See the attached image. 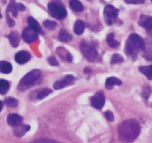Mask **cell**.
<instances>
[{
	"instance_id": "cell-17",
	"label": "cell",
	"mask_w": 152,
	"mask_h": 143,
	"mask_svg": "<svg viewBox=\"0 0 152 143\" xmlns=\"http://www.w3.org/2000/svg\"><path fill=\"white\" fill-rule=\"evenodd\" d=\"M10 44L13 47H16L19 45V41H20V37H19V34L16 31H12L9 36H7Z\"/></svg>"
},
{
	"instance_id": "cell-5",
	"label": "cell",
	"mask_w": 152,
	"mask_h": 143,
	"mask_svg": "<svg viewBox=\"0 0 152 143\" xmlns=\"http://www.w3.org/2000/svg\"><path fill=\"white\" fill-rule=\"evenodd\" d=\"M48 9L50 14L56 19H63L67 16V10L62 5L54 2H50L48 4Z\"/></svg>"
},
{
	"instance_id": "cell-28",
	"label": "cell",
	"mask_w": 152,
	"mask_h": 143,
	"mask_svg": "<svg viewBox=\"0 0 152 143\" xmlns=\"http://www.w3.org/2000/svg\"><path fill=\"white\" fill-rule=\"evenodd\" d=\"M123 62V56H120V54H114L111 57V63L114 65V64H120Z\"/></svg>"
},
{
	"instance_id": "cell-2",
	"label": "cell",
	"mask_w": 152,
	"mask_h": 143,
	"mask_svg": "<svg viewBox=\"0 0 152 143\" xmlns=\"http://www.w3.org/2000/svg\"><path fill=\"white\" fill-rule=\"evenodd\" d=\"M145 49V42L138 34H132L129 36L126 45V51L129 56L135 57L139 52Z\"/></svg>"
},
{
	"instance_id": "cell-37",
	"label": "cell",
	"mask_w": 152,
	"mask_h": 143,
	"mask_svg": "<svg viewBox=\"0 0 152 143\" xmlns=\"http://www.w3.org/2000/svg\"><path fill=\"white\" fill-rule=\"evenodd\" d=\"M1 17H2V15H1V11H0V19H1Z\"/></svg>"
},
{
	"instance_id": "cell-16",
	"label": "cell",
	"mask_w": 152,
	"mask_h": 143,
	"mask_svg": "<svg viewBox=\"0 0 152 143\" xmlns=\"http://www.w3.org/2000/svg\"><path fill=\"white\" fill-rule=\"evenodd\" d=\"M122 85V81L118 78H116V77H108V79L105 81V88H106L108 90H111L113 88L114 85Z\"/></svg>"
},
{
	"instance_id": "cell-22",
	"label": "cell",
	"mask_w": 152,
	"mask_h": 143,
	"mask_svg": "<svg viewBox=\"0 0 152 143\" xmlns=\"http://www.w3.org/2000/svg\"><path fill=\"white\" fill-rule=\"evenodd\" d=\"M139 71L142 74H144L148 80H152V65L140 67Z\"/></svg>"
},
{
	"instance_id": "cell-21",
	"label": "cell",
	"mask_w": 152,
	"mask_h": 143,
	"mask_svg": "<svg viewBox=\"0 0 152 143\" xmlns=\"http://www.w3.org/2000/svg\"><path fill=\"white\" fill-rule=\"evenodd\" d=\"M13 67H12L11 64L9 62H6V61H1L0 62V71L3 74H10L12 71Z\"/></svg>"
},
{
	"instance_id": "cell-8",
	"label": "cell",
	"mask_w": 152,
	"mask_h": 143,
	"mask_svg": "<svg viewBox=\"0 0 152 143\" xmlns=\"http://www.w3.org/2000/svg\"><path fill=\"white\" fill-rule=\"evenodd\" d=\"M22 36L27 43H31L38 39V33L36 32L31 27H26L22 31Z\"/></svg>"
},
{
	"instance_id": "cell-29",
	"label": "cell",
	"mask_w": 152,
	"mask_h": 143,
	"mask_svg": "<svg viewBox=\"0 0 152 143\" xmlns=\"http://www.w3.org/2000/svg\"><path fill=\"white\" fill-rule=\"evenodd\" d=\"M43 25L48 30H53L56 27V22L50 20H45L43 22Z\"/></svg>"
},
{
	"instance_id": "cell-6",
	"label": "cell",
	"mask_w": 152,
	"mask_h": 143,
	"mask_svg": "<svg viewBox=\"0 0 152 143\" xmlns=\"http://www.w3.org/2000/svg\"><path fill=\"white\" fill-rule=\"evenodd\" d=\"M80 50L85 57L90 62H94L98 56V53L93 46L90 45L86 42H82L80 44Z\"/></svg>"
},
{
	"instance_id": "cell-12",
	"label": "cell",
	"mask_w": 152,
	"mask_h": 143,
	"mask_svg": "<svg viewBox=\"0 0 152 143\" xmlns=\"http://www.w3.org/2000/svg\"><path fill=\"white\" fill-rule=\"evenodd\" d=\"M23 119L21 116L16 114H10L7 117V124L12 127H18L22 124Z\"/></svg>"
},
{
	"instance_id": "cell-15",
	"label": "cell",
	"mask_w": 152,
	"mask_h": 143,
	"mask_svg": "<svg viewBox=\"0 0 152 143\" xmlns=\"http://www.w3.org/2000/svg\"><path fill=\"white\" fill-rule=\"evenodd\" d=\"M31 129V126L28 125H21L16 127L14 129V134L15 136L17 137H22V136L25 134V133L30 131Z\"/></svg>"
},
{
	"instance_id": "cell-26",
	"label": "cell",
	"mask_w": 152,
	"mask_h": 143,
	"mask_svg": "<svg viewBox=\"0 0 152 143\" xmlns=\"http://www.w3.org/2000/svg\"><path fill=\"white\" fill-rule=\"evenodd\" d=\"M4 104L9 108H16L18 105V102L13 97H7L4 99Z\"/></svg>"
},
{
	"instance_id": "cell-24",
	"label": "cell",
	"mask_w": 152,
	"mask_h": 143,
	"mask_svg": "<svg viewBox=\"0 0 152 143\" xmlns=\"http://www.w3.org/2000/svg\"><path fill=\"white\" fill-rule=\"evenodd\" d=\"M107 42L108 45L111 47L113 48H116V47H118L120 45V43L117 41V40L114 39V34H109L107 36Z\"/></svg>"
},
{
	"instance_id": "cell-4",
	"label": "cell",
	"mask_w": 152,
	"mask_h": 143,
	"mask_svg": "<svg viewBox=\"0 0 152 143\" xmlns=\"http://www.w3.org/2000/svg\"><path fill=\"white\" fill-rule=\"evenodd\" d=\"M103 15L105 22L108 25H111L117 21L119 16V10L111 4H108L104 8Z\"/></svg>"
},
{
	"instance_id": "cell-14",
	"label": "cell",
	"mask_w": 152,
	"mask_h": 143,
	"mask_svg": "<svg viewBox=\"0 0 152 143\" xmlns=\"http://www.w3.org/2000/svg\"><path fill=\"white\" fill-rule=\"evenodd\" d=\"M28 25H29V27H31L33 30L37 32L38 34H44L45 32L43 31L42 28L40 27V25H39V23L37 22V21L35 19L32 17V16H29L28 18Z\"/></svg>"
},
{
	"instance_id": "cell-23",
	"label": "cell",
	"mask_w": 152,
	"mask_h": 143,
	"mask_svg": "<svg viewBox=\"0 0 152 143\" xmlns=\"http://www.w3.org/2000/svg\"><path fill=\"white\" fill-rule=\"evenodd\" d=\"M144 57L148 60H152V40L145 44V49L144 50Z\"/></svg>"
},
{
	"instance_id": "cell-20",
	"label": "cell",
	"mask_w": 152,
	"mask_h": 143,
	"mask_svg": "<svg viewBox=\"0 0 152 143\" xmlns=\"http://www.w3.org/2000/svg\"><path fill=\"white\" fill-rule=\"evenodd\" d=\"M72 35L70 34L67 31H65V30L62 29L59 31V39L61 42H68L71 41V40L72 39Z\"/></svg>"
},
{
	"instance_id": "cell-27",
	"label": "cell",
	"mask_w": 152,
	"mask_h": 143,
	"mask_svg": "<svg viewBox=\"0 0 152 143\" xmlns=\"http://www.w3.org/2000/svg\"><path fill=\"white\" fill-rule=\"evenodd\" d=\"M51 92H52V90L49 88L43 89L42 90H41V91H39L38 93H37V99H43L44 98H45L46 96H48L50 93H51Z\"/></svg>"
},
{
	"instance_id": "cell-1",
	"label": "cell",
	"mask_w": 152,
	"mask_h": 143,
	"mask_svg": "<svg viewBox=\"0 0 152 143\" xmlns=\"http://www.w3.org/2000/svg\"><path fill=\"white\" fill-rule=\"evenodd\" d=\"M140 133V125L136 120H126L122 122L118 127V136L125 143L134 141Z\"/></svg>"
},
{
	"instance_id": "cell-36",
	"label": "cell",
	"mask_w": 152,
	"mask_h": 143,
	"mask_svg": "<svg viewBox=\"0 0 152 143\" xmlns=\"http://www.w3.org/2000/svg\"><path fill=\"white\" fill-rule=\"evenodd\" d=\"M1 109H2V102H1V101L0 100V112H1Z\"/></svg>"
},
{
	"instance_id": "cell-38",
	"label": "cell",
	"mask_w": 152,
	"mask_h": 143,
	"mask_svg": "<svg viewBox=\"0 0 152 143\" xmlns=\"http://www.w3.org/2000/svg\"><path fill=\"white\" fill-rule=\"evenodd\" d=\"M151 3H152V0H151Z\"/></svg>"
},
{
	"instance_id": "cell-9",
	"label": "cell",
	"mask_w": 152,
	"mask_h": 143,
	"mask_svg": "<svg viewBox=\"0 0 152 143\" xmlns=\"http://www.w3.org/2000/svg\"><path fill=\"white\" fill-rule=\"evenodd\" d=\"M105 102V98L102 92H98L94 96L91 98V104L92 107L98 110L103 108Z\"/></svg>"
},
{
	"instance_id": "cell-19",
	"label": "cell",
	"mask_w": 152,
	"mask_h": 143,
	"mask_svg": "<svg viewBox=\"0 0 152 143\" xmlns=\"http://www.w3.org/2000/svg\"><path fill=\"white\" fill-rule=\"evenodd\" d=\"M69 5L73 10L77 12H82L84 10L83 4L79 0H71L69 2Z\"/></svg>"
},
{
	"instance_id": "cell-25",
	"label": "cell",
	"mask_w": 152,
	"mask_h": 143,
	"mask_svg": "<svg viewBox=\"0 0 152 143\" xmlns=\"http://www.w3.org/2000/svg\"><path fill=\"white\" fill-rule=\"evenodd\" d=\"M10 88V84L5 80H0V94L4 95L8 91Z\"/></svg>"
},
{
	"instance_id": "cell-18",
	"label": "cell",
	"mask_w": 152,
	"mask_h": 143,
	"mask_svg": "<svg viewBox=\"0 0 152 143\" xmlns=\"http://www.w3.org/2000/svg\"><path fill=\"white\" fill-rule=\"evenodd\" d=\"M74 33L77 35H81L85 31V23L82 20H77L75 22L74 27Z\"/></svg>"
},
{
	"instance_id": "cell-7",
	"label": "cell",
	"mask_w": 152,
	"mask_h": 143,
	"mask_svg": "<svg viewBox=\"0 0 152 143\" xmlns=\"http://www.w3.org/2000/svg\"><path fill=\"white\" fill-rule=\"evenodd\" d=\"M139 25L144 28L147 34L152 37V16L147 15H141L140 16Z\"/></svg>"
},
{
	"instance_id": "cell-11",
	"label": "cell",
	"mask_w": 152,
	"mask_h": 143,
	"mask_svg": "<svg viewBox=\"0 0 152 143\" xmlns=\"http://www.w3.org/2000/svg\"><path fill=\"white\" fill-rule=\"evenodd\" d=\"M74 81V77L72 75H67L61 80L56 81L53 84V88L56 90H60L72 84Z\"/></svg>"
},
{
	"instance_id": "cell-35",
	"label": "cell",
	"mask_w": 152,
	"mask_h": 143,
	"mask_svg": "<svg viewBox=\"0 0 152 143\" xmlns=\"http://www.w3.org/2000/svg\"><path fill=\"white\" fill-rule=\"evenodd\" d=\"M84 72L86 73V74H88V73L91 72V70L90 68H86V69L84 70Z\"/></svg>"
},
{
	"instance_id": "cell-32",
	"label": "cell",
	"mask_w": 152,
	"mask_h": 143,
	"mask_svg": "<svg viewBox=\"0 0 152 143\" xmlns=\"http://www.w3.org/2000/svg\"><path fill=\"white\" fill-rule=\"evenodd\" d=\"M105 118L108 120V121H110V122L114 121V114L111 112V111H106V112L105 113Z\"/></svg>"
},
{
	"instance_id": "cell-33",
	"label": "cell",
	"mask_w": 152,
	"mask_h": 143,
	"mask_svg": "<svg viewBox=\"0 0 152 143\" xmlns=\"http://www.w3.org/2000/svg\"><path fill=\"white\" fill-rule=\"evenodd\" d=\"M6 18H7V25L10 27H13L15 25V22L13 19H11V17L9 15V13H6Z\"/></svg>"
},
{
	"instance_id": "cell-3",
	"label": "cell",
	"mask_w": 152,
	"mask_h": 143,
	"mask_svg": "<svg viewBox=\"0 0 152 143\" xmlns=\"http://www.w3.org/2000/svg\"><path fill=\"white\" fill-rule=\"evenodd\" d=\"M41 71L38 69H34L28 73L19 82L18 85V90L23 91L32 86L41 77Z\"/></svg>"
},
{
	"instance_id": "cell-10",
	"label": "cell",
	"mask_w": 152,
	"mask_h": 143,
	"mask_svg": "<svg viewBox=\"0 0 152 143\" xmlns=\"http://www.w3.org/2000/svg\"><path fill=\"white\" fill-rule=\"evenodd\" d=\"M25 10V6L22 3H16L15 0H10L8 6L6 10V13L11 12L13 16H17L19 11H24Z\"/></svg>"
},
{
	"instance_id": "cell-34",
	"label": "cell",
	"mask_w": 152,
	"mask_h": 143,
	"mask_svg": "<svg viewBox=\"0 0 152 143\" xmlns=\"http://www.w3.org/2000/svg\"><path fill=\"white\" fill-rule=\"evenodd\" d=\"M126 3L128 4H143L145 2V0H124Z\"/></svg>"
},
{
	"instance_id": "cell-30",
	"label": "cell",
	"mask_w": 152,
	"mask_h": 143,
	"mask_svg": "<svg viewBox=\"0 0 152 143\" xmlns=\"http://www.w3.org/2000/svg\"><path fill=\"white\" fill-rule=\"evenodd\" d=\"M151 88L149 87V86H147L145 88L143 89V91H142V96L145 98V99H148L149 96L151 95Z\"/></svg>"
},
{
	"instance_id": "cell-13",
	"label": "cell",
	"mask_w": 152,
	"mask_h": 143,
	"mask_svg": "<svg viewBox=\"0 0 152 143\" xmlns=\"http://www.w3.org/2000/svg\"><path fill=\"white\" fill-rule=\"evenodd\" d=\"M31 59V54L27 51H19L15 56V61L18 64L24 65Z\"/></svg>"
},
{
	"instance_id": "cell-31",
	"label": "cell",
	"mask_w": 152,
	"mask_h": 143,
	"mask_svg": "<svg viewBox=\"0 0 152 143\" xmlns=\"http://www.w3.org/2000/svg\"><path fill=\"white\" fill-rule=\"evenodd\" d=\"M48 63L50 64V65H52V66H58V65H59L57 60H56V58L53 57V56L49 57L48 59Z\"/></svg>"
}]
</instances>
